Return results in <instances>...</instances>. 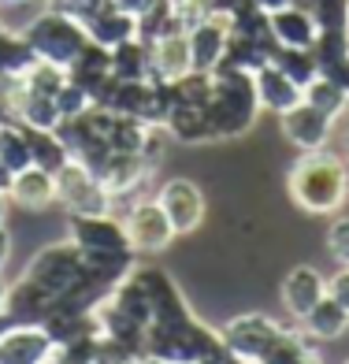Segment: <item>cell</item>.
Returning <instances> with one entry per match:
<instances>
[{"label": "cell", "mask_w": 349, "mask_h": 364, "mask_svg": "<svg viewBox=\"0 0 349 364\" xmlns=\"http://www.w3.org/2000/svg\"><path fill=\"white\" fill-rule=\"evenodd\" d=\"M286 186L301 212L331 216L349 197V164L335 153H327V149H312V153H301L294 160Z\"/></svg>", "instance_id": "6da1fadb"}, {"label": "cell", "mask_w": 349, "mask_h": 364, "mask_svg": "<svg viewBox=\"0 0 349 364\" xmlns=\"http://www.w3.org/2000/svg\"><path fill=\"white\" fill-rule=\"evenodd\" d=\"M208 123H212V141H230L242 138L257 123V82L249 71L238 68H215L212 71V101L205 105Z\"/></svg>", "instance_id": "7a4b0ae2"}, {"label": "cell", "mask_w": 349, "mask_h": 364, "mask_svg": "<svg viewBox=\"0 0 349 364\" xmlns=\"http://www.w3.org/2000/svg\"><path fill=\"white\" fill-rule=\"evenodd\" d=\"M23 38H26L30 48H34L38 60H48V63H56V68H71V63L82 56V48L90 45L86 26H82L75 15L60 11V8H48L34 23H26Z\"/></svg>", "instance_id": "3957f363"}, {"label": "cell", "mask_w": 349, "mask_h": 364, "mask_svg": "<svg viewBox=\"0 0 349 364\" xmlns=\"http://www.w3.org/2000/svg\"><path fill=\"white\" fill-rule=\"evenodd\" d=\"M56 205H63L71 216H108L115 208V197L93 168L68 160L56 171Z\"/></svg>", "instance_id": "277c9868"}, {"label": "cell", "mask_w": 349, "mask_h": 364, "mask_svg": "<svg viewBox=\"0 0 349 364\" xmlns=\"http://www.w3.org/2000/svg\"><path fill=\"white\" fill-rule=\"evenodd\" d=\"M82 272H86V257H82V250L68 238L60 245H45V250L26 264L23 279H30L34 287H41L48 297L60 301V297L82 279Z\"/></svg>", "instance_id": "5b68a950"}, {"label": "cell", "mask_w": 349, "mask_h": 364, "mask_svg": "<svg viewBox=\"0 0 349 364\" xmlns=\"http://www.w3.org/2000/svg\"><path fill=\"white\" fill-rule=\"evenodd\" d=\"M223 342H227V350L235 353L242 364H264V357H268L279 338L286 335V327L275 323L272 316H260V312H249V316H238V320H230L223 323Z\"/></svg>", "instance_id": "8992f818"}, {"label": "cell", "mask_w": 349, "mask_h": 364, "mask_svg": "<svg viewBox=\"0 0 349 364\" xmlns=\"http://www.w3.org/2000/svg\"><path fill=\"white\" fill-rule=\"evenodd\" d=\"M68 230L71 242L82 250V257H123L134 253L130 250V238L123 230V220L108 216H68Z\"/></svg>", "instance_id": "52a82bcc"}, {"label": "cell", "mask_w": 349, "mask_h": 364, "mask_svg": "<svg viewBox=\"0 0 349 364\" xmlns=\"http://www.w3.org/2000/svg\"><path fill=\"white\" fill-rule=\"evenodd\" d=\"M156 205L163 208L168 223L175 227V235H193L205 223V190L193 178H168L156 193Z\"/></svg>", "instance_id": "ba28073f"}, {"label": "cell", "mask_w": 349, "mask_h": 364, "mask_svg": "<svg viewBox=\"0 0 349 364\" xmlns=\"http://www.w3.org/2000/svg\"><path fill=\"white\" fill-rule=\"evenodd\" d=\"M123 230L130 238V250L134 253H163L175 242V227L168 223L163 208L153 201H134L123 216Z\"/></svg>", "instance_id": "9c48e42d"}, {"label": "cell", "mask_w": 349, "mask_h": 364, "mask_svg": "<svg viewBox=\"0 0 349 364\" xmlns=\"http://www.w3.org/2000/svg\"><path fill=\"white\" fill-rule=\"evenodd\" d=\"M97 175H101V182L108 186L112 197H130L149 182L153 164H149L138 149H112V153L97 164Z\"/></svg>", "instance_id": "30bf717a"}, {"label": "cell", "mask_w": 349, "mask_h": 364, "mask_svg": "<svg viewBox=\"0 0 349 364\" xmlns=\"http://www.w3.org/2000/svg\"><path fill=\"white\" fill-rule=\"evenodd\" d=\"M186 38H190L193 71H215L227 56V45H230V15H223V11L205 15L201 23H193L186 30Z\"/></svg>", "instance_id": "8fae6325"}, {"label": "cell", "mask_w": 349, "mask_h": 364, "mask_svg": "<svg viewBox=\"0 0 349 364\" xmlns=\"http://www.w3.org/2000/svg\"><path fill=\"white\" fill-rule=\"evenodd\" d=\"M279 123H282V138H286L290 145H297L301 153H312V149H327L331 127H335V119H331L327 112L312 108L308 101L294 105L290 112H282Z\"/></svg>", "instance_id": "7c38bea8"}, {"label": "cell", "mask_w": 349, "mask_h": 364, "mask_svg": "<svg viewBox=\"0 0 349 364\" xmlns=\"http://www.w3.org/2000/svg\"><path fill=\"white\" fill-rule=\"evenodd\" d=\"M53 350L56 346L41 323H11L0 335V364H45Z\"/></svg>", "instance_id": "4fadbf2b"}, {"label": "cell", "mask_w": 349, "mask_h": 364, "mask_svg": "<svg viewBox=\"0 0 349 364\" xmlns=\"http://www.w3.org/2000/svg\"><path fill=\"white\" fill-rule=\"evenodd\" d=\"M282 305H286V312L294 320H305L308 312L323 301V294H327V279L312 268V264H294V268L282 275Z\"/></svg>", "instance_id": "5bb4252c"}, {"label": "cell", "mask_w": 349, "mask_h": 364, "mask_svg": "<svg viewBox=\"0 0 349 364\" xmlns=\"http://www.w3.org/2000/svg\"><path fill=\"white\" fill-rule=\"evenodd\" d=\"M190 71H193V56H190L186 30L149 41V75H153V82H178Z\"/></svg>", "instance_id": "9a60e30c"}, {"label": "cell", "mask_w": 349, "mask_h": 364, "mask_svg": "<svg viewBox=\"0 0 349 364\" xmlns=\"http://www.w3.org/2000/svg\"><path fill=\"white\" fill-rule=\"evenodd\" d=\"M268 26H272L275 45H286V48H312L316 38H320V26H316L312 11L301 4H286V8L268 11Z\"/></svg>", "instance_id": "2e32d148"}, {"label": "cell", "mask_w": 349, "mask_h": 364, "mask_svg": "<svg viewBox=\"0 0 349 364\" xmlns=\"http://www.w3.org/2000/svg\"><path fill=\"white\" fill-rule=\"evenodd\" d=\"M82 26H86L93 45H104V48H115V45H123L130 38H138V19L119 11L112 0H104L101 8H93L86 19H82Z\"/></svg>", "instance_id": "e0dca14e"}, {"label": "cell", "mask_w": 349, "mask_h": 364, "mask_svg": "<svg viewBox=\"0 0 349 364\" xmlns=\"http://www.w3.org/2000/svg\"><path fill=\"white\" fill-rule=\"evenodd\" d=\"M253 82H257V101L264 112H290L294 105H301V86L286 75V71H279L275 63L268 60L260 71H253Z\"/></svg>", "instance_id": "ac0fdd59"}, {"label": "cell", "mask_w": 349, "mask_h": 364, "mask_svg": "<svg viewBox=\"0 0 349 364\" xmlns=\"http://www.w3.org/2000/svg\"><path fill=\"white\" fill-rule=\"evenodd\" d=\"M8 197L15 205H23L26 212H41L48 205H56V175L30 164L26 171H15L11 186H8Z\"/></svg>", "instance_id": "d6986e66"}, {"label": "cell", "mask_w": 349, "mask_h": 364, "mask_svg": "<svg viewBox=\"0 0 349 364\" xmlns=\"http://www.w3.org/2000/svg\"><path fill=\"white\" fill-rule=\"evenodd\" d=\"M53 309H56V297H48L41 287L30 283V279H19L15 287H8L4 312L15 323H41Z\"/></svg>", "instance_id": "ffe728a7"}, {"label": "cell", "mask_w": 349, "mask_h": 364, "mask_svg": "<svg viewBox=\"0 0 349 364\" xmlns=\"http://www.w3.org/2000/svg\"><path fill=\"white\" fill-rule=\"evenodd\" d=\"M41 327H45V335L53 338L56 350H60V346L78 342V338H86L90 331H97L93 312H71V309H60V305H56V309L41 320Z\"/></svg>", "instance_id": "44dd1931"}, {"label": "cell", "mask_w": 349, "mask_h": 364, "mask_svg": "<svg viewBox=\"0 0 349 364\" xmlns=\"http://www.w3.org/2000/svg\"><path fill=\"white\" fill-rule=\"evenodd\" d=\"M168 127L171 141H186V145H197V141H212V123H208V112L205 108H193V105H175L168 112Z\"/></svg>", "instance_id": "7402d4cb"}, {"label": "cell", "mask_w": 349, "mask_h": 364, "mask_svg": "<svg viewBox=\"0 0 349 364\" xmlns=\"http://www.w3.org/2000/svg\"><path fill=\"white\" fill-rule=\"evenodd\" d=\"M305 331H308L316 342H335L338 335H345V331H349V309L338 305L331 294H323V301L305 316Z\"/></svg>", "instance_id": "603a6c76"}, {"label": "cell", "mask_w": 349, "mask_h": 364, "mask_svg": "<svg viewBox=\"0 0 349 364\" xmlns=\"http://www.w3.org/2000/svg\"><path fill=\"white\" fill-rule=\"evenodd\" d=\"M112 75L123 82H138V78H153L149 75V41L130 38L123 45L112 48Z\"/></svg>", "instance_id": "cb8c5ba5"}, {"label": "cell", "mask_w": 349, "mask_h": 364, "mask_svg": "<svg viewBox=\"0 0 349 364\" xmlns=\"http://www.w3.org/2000/svg\"><path fill=\"white\" fill-rule=\"evenodd\" d=\"M0 160L8 164V171H26L34 164V153H30V134L23 123H0Z\"/></svg>", "instance_id": "d4e9b609"}, {"label": "cell", "mask_w": 349, "mask_h": 364, "mask_svg": "<svg viewBox=\"0 0 349 364\" xmlns=\"http://www.w3.org/2000/svg\"><path fill=\"white\" fill-rule=\"evenodd\" d=\"M26 134H30V153H34V168L56 175L63 164L71 160L68 145H63V138L56 134V130H30V127H26Z\"/></svg>", "instance_id": "484cf974"}, {"label": "cell", "mask_w": 349, "mask_h": 364, "mask_svg": "<svg viewBox=\"0 0 349 364\" xmlns=\"http://www.w3.org/2000/svg\"><path fill=\"white\" fill-rule=\"evenodd\" d=\"M38 56L23 34H11L8 26H0V78H23V71Z\"/></svg>", "instance_id": "4316f807"}, {"label": "cell", "mask_w": 349, "mask_h": 364, "mask_svg": "<svg viewBox=\"0 0 349 364\" xmlns=\"http://www.w3.org/2000/svg\"><path fill=\"white\" fill-rule=\"evenodd\" d=\"M301 101H308L312 108L327 112L331 119H338L342 112H349V93H345L342 86H335L331 78H323V75H316L308 86L301 90Z\"/></svg>", "instance_id": "83f0119b"}, {"label": "cell", "mask_w": 349, "mask_h": 364, "mask_svg": "<svg viewBox=\"0 0 349 364\" xmlns=\"http://www.w3.org/2000/svg\"><path fill=\"white\" fill-rule=\"evenodd\" d=\"M272 63L279 71H286L297 86H308V82L320 75V63H316L312 56V48H286V45H275V53H272Z\"/></svg>", "instance_id": "f1b7e54d"}, {"label": "cell", "mask_w": 349, "mask_h": 364, "mask_svg": "<svg viewBox=\"0 0 349 364\" xmlns=\"http://www.w3.org/2000/svg\"><path fill=\"white\" fill-rule=\"evenodd\" d=\"M141 353H134L127 342L104 335V331H97L93 335V364H138Z\"/></svg>", "instance_id": "f546056e"}, {"label": "cell", "mask_w": 349, "mask_h": 364, "mask_svg": "<svg viewBox=\"0 0 349 364\" xmlns=\"http://www.w3.org/2000/svg\"><path fill=\"white\" fill-rule=\"evenodd\" d=\"M308 11L320 30H349V0H312Z\"/></svg>", "instance_id": "4dcf8cb0"}, {"label": "cell", "mask_w": 349, "mask_h": 364, "mask_svg": "<svg viewBox=\"0 0 349 364\" xmlns=\"http://www.w3.org/2000/svg\"><path fill=\"white\" fill-rule=\"evenodd\" d=\"M323 250H327V257L335 260L338 268H349V216H338L335 223L327 227Z\"/></svg>", "instance_id": "1f68e13d"}, {"label": "cell", "mask_w": 349, "mask_h": 364, "mask_svg": "<svg viewBox=\"0 0 349 364\" xmlns=\"http://www.w3.org/2000/svg\"><path fill=\"white\" fill-rule=\"evenodd\" d=\"M90 105H93V97H90L86 90H82L78 82H71V78H68V86H63V90L56 93L60 119H71V115H82V112H86Z\"/></svg>", "instance_id": "d6a6232c"}, {"label": "cell", "mask_w": 349, "mask_h": 364, "mask_svg": "<svg viewBox=\"0 0 349 364\" xmlns=\"http://www.w3.org/2000/svg\"><path fill=\"white\" fill-rule=\"evenodd\" d=\"M327 294L335 297L338 305H345V309H349V268H338L335 275L327 279Z\"/></svg>", "instance_id": "836d02e7"}, {"label": "cell", "mask_w": 349, "mask_h": 364, "mask_svg": "<svg viewBox=\"0 0 349 364\" xmlns=\"http://www.w3.org/2000/svg\"><path fill=\"white\" fill-rule=\"evenodd\" d=\"M104 0H53V8H60V11H68V15H75V19L82 23L86 15L93 11V8H101Z\"/></svg>", "instance_id": "e575fe53"}, {"label": "cell", "mask_w": 349, "mask_h": 364, "mask_svg": "<svg viewBox=\"0 0 349 364\" xmlns=\"http://www.w3.org/2000/svg\"><path fill=\"white\" fill-rule=\"evenodd\" d=\"M112 4L119 8V11H127V15H134V19H138V15H145L149 8L156 4V0H112Z\"/></svg>", "instance_id": "d590c367"}, {"label": "cell", "mask_w": 349, "mask_h": 364, "mask_svg": "<svg viewBox=\"0 0 349 364\" xmlns=\"http://www.w3.org/2000/svg\"><path fill=\"white\" fill-rule=\"evenodd\" d=\"M8 260H11V235H8V227L0 223V272H4Z\"/></svg>", "instance_id": "8d00e7d4"}, {"label": "cell", "mask_w": 349, "mask_h": 364, "mask_svg": "<svg viewBox=\"0 0 349 364\" xmlns=\"http://www.w3.org/2000/svg\"><path fill=\"white\" fill-rule=\"evenodd\" d=\"M0 123H11V105H8V90H4V78H0Z\"/></svg>", "instance_id": "74e56055"}, {"label": "cell", "mask_w": 349, "mask_h": 364, "mask_svg": "<svg viewBox=\"0 0 349 364\" xmlns=\"http://www.w3.org/2000/svg\"><path fill=\"white\" fill-rule=\"evenodd\" d=\"M253 4H260L264 11H275V8H286V4H294V0H253Z\"/></svg>", "instance_id": "f35d334b"}, {"label": "cell", "mask_w": 349, "mask_h": 364, "mask_svg": "<svg viewBox=\"0 0 349 364\" xmlns=\"http://www.w3.org/2000/svg\"><path fill=\"white\" fill-rule=\"evenodd\" d=\"M45 364H82V360H75V357H68V353H60V350H53V357H48Z\"/></svg>", "instance_id": "ab89813d"}, {"label": "cell", "mask_w": 349, "mask_h": 364, "mask_svg": "<svg viewBox=\"0 0 349 364\" xmlns=\"http://www.w3.org/2000/svg\"><path fill=\"white\" fill-rule=\"evenodd\" d=\"M11 178H15V175L8 171V164L0 160V190H8V186H11Z\"/></svg>", "instance_id": "60d3db41"}, {"label": "cell", "mask_w": 349, "mask_h": 364, "mask_svg": "<svg viewBox=\"0 0 349 364\" xmlns=\"http://www.w3.org/2000/svg\"><path fill=\"white\" fill-rule=\"evenodd\" d=\"M8 201H11V197H8V190H0V223L8 220Z\"/></svg>", "instance_id": "b9f144b4"}, {"label": "cell", "mask_w": 349, "mask_h": 364, "mask_svg": "<svg viewBox=\"0 0 349 364\" xmlns=\"http://www.w3.org/2000/svg\"><path fill=\"white\" fill-rule=\"evenodd\" d=\"M138 364H168V360H163V357H153V353H145Z\"/></svg>", "instance_id": "7bdbcfd3"}, {"label": "cell", "mask_w": 349, "mask_h": 364, "mask_svg": "<svg viewBox=\"0 0 349 364\" xmlns=\"http://www.w3.org/2000/svg\"><path fill=\"white\" fill-rule=\"evenodd\" d=\"M201 364H242L238 357H227V360H201Z\"/></svg>", "instance_id": "ee69618b"}, {"label": "cell", "mask_w": 349, "mask_h": 364, "mask_svg": "<svg viewBox=\"0 0 349 364\" xmlns=\"http://www.w3.org/2000/svg\"><path fill=\"white\" fill-rule=\"evenodd\" d=\"M4 297H8V287H4V283H0V309H4Z\"/></svg>", "instance_id": "f6af8a7d"}, {"label": "cell", "mask_w": 349, "mask_h": 364, "mask_svg": "<svg viewBox=\"0 0 349 364\" xmlns=\"http://www.w3.org/2000/svg\"><path fill=\"white\" fill-rule=\"evenodd\" d=\"M11 4H23V0H0V8H11Z\"/></svg>", "instance_id": "bcb514c9"}, {"label": "cell", "mask_w": 349, "mask_h": 364, "mask_svg": "<svg viewBox=\"0 0 349 364\" xmlns=\"http://www.w3.org/2000/svg\"><path fill=\"white\" fill-rule=\"evenodd\" d=\"M345 153H349V130H345Z\"/></svg>", "instance_id": "7dc6e473"}]
</instances>
